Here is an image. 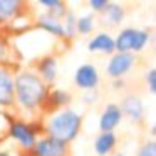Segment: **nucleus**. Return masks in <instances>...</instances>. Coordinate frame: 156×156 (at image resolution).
<instances>
[{
    "label": "nucleus",
    "mask_w": 156,
    "mask_h": 156,
    "mask_svg": "<svg viewBox=\"0 0 156 156\" xmlns=\"http://www.w3.org/2000/svg\"><path fill=\"white\" fill-rule=\"evenodd\" d=\"M49 89L51 87L34 71H19L15 74V108L39 114Z\"/></svg>",
    "instance_id": "obj_1"
},
{
    "label": "nucleus",
    "mask_w": 156,
    "mask_h": 156,
    "mask_svg": "<svg viewBox=\"0 0 156 156\" xmlns=\"http://www.w3.org/2000/svg\"><path fill=\"white\" fill-rule=\"evenodd\" d=\"M81 128H82V116H79L77 112L71 111V109H64V111L51 116L45 121L47 136L62 143H71L79 134Z\"/></svg>",
    "instance_id": "obj_2"
},
{
    "label": "nucleus",
    "mask_w": 156,
    "mask_h": 156,
    "mask_svg": "<svg viewBox=\"0 0 156 156\" xmlns=\"http://www.w3.org/2000/svg\"><path fill=\"white\" fill-rule=\"evenodd\" d=\"M29 153L32 156H72V146L71 143H62L51 136H44L35 141Z\"/></svg>",
    "instance_id": "obj_3"
},
{
    "label": "nucleus",
    "mask_w": 156,
    "mask_h": 156,
    "mask_svg": "<svg viewBox=\"0 0 156 156\" xmlns=\"http://www.w3.org/2000/svg\"><path fill=\"white\" fill-rule=\"evenodd\" d=\"M19 71L0 67V109L15 108V74Z\"/></svg>",
    "instance_id": "obj_4"
},
{
    "label": "nucleus",
    "mask_w": 156,
    "mask_h": 156,
    "mask_svg": "<svg viewBox=\"0 0 156 156\" xmlns=\"http://www.w3.org/2000/svg\"><path fill=\"white\" fill-rule=\"evenodd\" d=\"M72 101V96L66 91L61 89H49L47 96H45L44 102H42L39 114L41 116H54L57 112L64 111V108H67Z\"/></svg>",
    "instance_id": "obj_5"
},
{
    "label": "nucleus",
    "mask_w": 156,
    "mask_h": 156,
    "mask_svg": "<svg viewBox=\"0 0 156 156\" xmlns=\"http://www.w3.org/2000/svg\"><path fill=\"white\" fill-rule=\"evenodd\" d=\"M9 138H14L15 141H17L20 151H30V149L34 148L35 141H37V138L32 134V131H30L27 122L20 118H14V116H12Z\"/></svg>",
    "instance_id": "obj_6"
},
{
    "label": "nucleus",
    "mask_w": 156,
    "mask_h": 156,
    "mask_svg": "<svg viewBox=\"0 0 156 156\" xmlns=\"http://www.w3.org/2000/svg\"><path fill=\"white\" fill-rule=\"evenodd\" d=\"M30 66H32V69H34V72L47 86H51L52 82H54L55 72H57V59H55V55L44 54V55H41L39 59H35Z\"/></svg>",
    "instance_id": "obj_7"
},
{
    "label": "nucleus",
    "mask_w": 156,
    "mask_h": 156,
    "mask_svg": "<svg viewBox=\"0 0 156 156\" xmlns=\"http://www.w3.org/2000/svg\"><path fill=\"white\" fill-rule=\"evenodd\" d=\"M136 55L131 54V52H122V54H116L114 57L111 59L108 66V76L112 79H119L124 74H128L133 69V66H136Z\"/></svg>",
    "instance_id": "obj_8"
},
{
    "label": "nucleus",
    "mask_w": 156,
    "mask_h": 156,
    "mask_svg": "<svg viewBox=\"0 0 156 156\" xmlns=\"http://www.w3.org/2000/svg\"><path fill=\"white\" fill-rule=\"evenodd\" d=\"M22 55L17 47L10 44L7 35L0 34V67H9V69H20Z\"/></svg>",
    "instance_id": "obj_9"
},
{
    "label": "nucleus",
    "mask_w": 156,
    "mask_h": 156,
    "mask_svg": "<svg viewBox=\"0 0 156 156\" xmlns=\"http://www.w3.org/2000/svg\"><path fill=\"white\" fill-rule=\"evenodd\" d=\"M121 114L128 116L134 124H141L144 121V112H143V104L139 101L138 96L134 94H129V96H124L122 98V102H121Z\"/></svg>",
    "instance_id": "obj_10"
},
{
    "label": "nucleus",
    "mask_w": 156,
    "mask_h": 156,
    "mask_svg": "<svg viewBox=\"0 0 156 156\" xmlns=\"http://www.w3.org/2000/svg\"><path fill=\"white\" fill-rule=\"evenodd\" d=\"M76 86L81 89H94L99 84V72L94 66L86 64L76 71Z\"/></svg>",
    "instance_id": "obj_11"
},
{
    "label": "nucleus",
    "mask_w": 156,
    "mask_h": 156,
    "mask_svg": "<svg viewBox=\"0 0 156 156\" xmlns=\"http://www.w3.org/2000/svg\"><path fill=\"white\" fill-rule=\"evenodd\" d=\"M122 114H121V109L119 106L116 104H108L106 109L102 111L101 116V121H99V126H101V131L102 133H112V129L119 124Z\"/></svg>",
    "instance_id": "obj_12"
},
{
    "label": "nucleus",
    "mask_w": 156,
    "mask_h": 156,
    "mask_svg": "<svg viewBox=\"0 0 156 156\" xmlns=\"http://www.w3.org/2000/svg\"><path fill=\"white\" fill-rule=\"evenodd\" d=\"M118 146V138L114 136V133H101L98 139H96V153L101 156H108Z\"/></svg>",
    "instance_id": "obj_13"
},
{
    "label": "nucleus",
    "mask_w": 156,
    "mask_h": 156,
    "mask_svg": "<svg viewBox=\"0 0 156 156\" xmlns=\"http://www.w3.org/2000/svg\"><path fill=\"white\" fill-rule=\"evenodd\" d=\"M134 35H136V29H124V30H121V34L118 35V39H116L114 42V49L119 52V54H122V52H129L133 47V41H134Z\"/></svg>",
    "instance_id": "obj_14"
},
{
    "label": "nucleus",
    "mask_w": 156,
    "mask_h": 156,
    "mask_svg": "<svg viewBox=\"0 0 156 156\" xmlns=\"http://www.w3.org/2000/svg\"><path fill=\"white\" fill-rule=\"evenodd\" d=\"M87 49L91 52L101 51V52H108V54H109V52L114 51V41H112L108 34H99V35H96V37L89 42Z\"/></svg>",
    "instance_id": "obj_15"
},
{
    "label": "nucleus",
    "mask_w": 156,
    "mask_h": 156,
    "mask_svg": "<svg viewBox=\"0 0 156 156\" xmlns=\"http://www.w3.org/2000/svg\"><path fill=\"white\" fill-rule=\"evenodd\" d=\"M122 17H124V10H122L121 7H118V5L109 4V7L102 12V19H104V20H109L111 25H118L119 22L122 20Z\"/></svg>",
    "instance_id": "obj_16"
},
{
    "label": "nucleus",
    "mask_w": 156,
    "mask_h": 156,
    "mask_svg": "<svg viewBox=\"0 0 156 156\" xmlns=\"http://www.w3.org/2000/svg\"><path fill=\"white\" fill-rule=\"evenodd\" d=\"M10 122H12V114L7 111H4V109H0V144L9 139Z\"/></svg>",
    "instance_id": "obj_17"
},
{
    "label": "nucleus",
    "mask_w": 156,
    "mask_h": 156,
    "mask_svg": "<svg viewBox=\"0 0 156 156\" xmlns=\"http://www.w3.org/2000/svg\"><path fill=\"white\" fill-rule=\"evenodd\" d=\"M148 39H149L148 30H136V35H134V41H133L131 51H134V52L143 51V47H144V44L148 42Z\"/></svg>",
    "instance_id": "obj_18"
},
{
    "label": "nucleus",
    "mask_w": 156,
    "mask_h": 156,
    "mask_svg": "<svg viewBox=\"0 0 156 156\" xmlns=\"http://www.w3.org/2000/svg\"><path fill=\"white\" fill-rule=\"evenodd\" d=\"M94 19L91 17V15H87V17H82L81 20L77 22V29L81 34H89V32L92 30V27H94Z\"/></svg>",
    "instance_id": "obj_19"
},
{
    "label": "nucleus",
    "mask_w": 156,
    "mask_h": 156,
    "mask_svg": "<svg viewBox=\"0 0 156 156\" xmlns=\"http://www.w3.org/2000/svg\"><path fill=\"white\" fill-rule=\"evenodd\" d=\"M138 156H156V144L154 141H146L141 144Z\"/></svg>",
    "instance_id": "obj_20"
},
{
    "label": "nucleus",
    "mask_w": 156,
    "mask_h": 156,
    "mask_svg": "<svg viewBox=\"0 0 156 156\" xmlns=\"http://www.w3.org/2000/svg\"><path fill=\"white\" fill-rule=\"evenodd\" d=\"M144 81H146V86H148L149 92L154 94V91H156V71H154V69H151L149 72H146Z\"/></svg>",
    "instance_id": "obj_21"
},
{
    "label": "nucleus",
    "mask_w": 156,
    "mask_h": 156,
    "mask_svg": "<svg viewBox=\"0 0 156 156\" xmlns=\"http://www.w3.org/2000/svg\"><path fill=\"white\" fill-rule=\"evenodd\" d=\"M91 7L94 9L96 12L102 14V12H104L106 9L109 7V2H106V0H92V2H91Z\"/></svg>",
    "instance_id": "obj_22"
},
{
    "label": "nucleus",
    "mask_w": 156,
    "mask_h": 156,
    "mask_svg": "<svg viewBox=\"0 0 156 156\" xmlns=\"http://www.w3.org/2000/svg\"><path fill=\"white\" fill-rule=\"evenodd\" d=\"M20 156H32L29 151H20Z\"/></svg>",
    "instance_id": "obj_23"
},
{
    "label": "nucleus",
    "mask_w": 156,
    "mask_h": 156,
    "mask_svg": "<svg viewBox=\"0 0 156 156\" xmlns=\"http://www.w3.org/2000/svg\"><path fill=\"white\" fill-rule=\"evenodd\" d=\"M0 156H10V154H5V153H0Z\"/></svg>",
    "instance_id": "obj_24"
},
{
    "label": "nucleus",
    "mask_w": 156,
    "mask_h": 156,
    "mask_svg": "<svg viewBox=\"0 0 156 156\" xmlns=\"http://www.w3.org/2000/svg\"><path fill=\"white\" fill-rule=\"evenodd\" d=\"M114 156H122V154H121V153H118V154H114Z\"/></svg>",
    "instance_id": "obj_25"
}]
</instances>
